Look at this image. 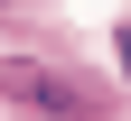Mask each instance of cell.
I'll return each mask as SVG.
<instances>
[{"label": "cell", "mask_w": 131, "mask_h": 121, "mask_svg": "<svg viewBox=\"0 0 131 121\" xmlns=\"http://www.w3.org/2000/svg\"><path fill=\"white\" fill-rule=\"evenodd\" d=\"M0 93L28 102V112H47V121H103V112H112L94 84L56 75V65H38V56H0Z\"/></svg>", "instance_id": "6da1fadb"}, {"label": "cell", "mask_w": 131, "mask_h": 121, "mask_svg": "<svg viewBox=\"0 0 131 121\" xmlns=\"http://www.w3.org/2000/svg\"><path fill=\"white\" fill-rule=\"evenodd\" d=\"M112 56H122V75H131V28H122V37H112Z\"/></svg>", "instance_id": "7a4b0ae2"}]
</instances>
